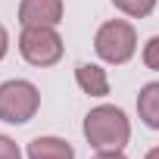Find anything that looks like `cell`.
<instances>
[{"mask_svg":"<svg viewBox=\"0 0 159 159\" xmlns=\"http://www.w3.org/2000/svg\"><path fill=\"white\" fill-rule=\"evenodd\" d=\"M19 22L25 25H59L62 22V0H22Z\"/></svg>","mask_w":159,"mask_h":159,"instance_id":"5b68a950","label":"cell"},{"mask_svg":"<svg viewBox=\"0 0 159 159\" xmlns=\"http://www.w3.org/2000/svg\"><path fill=\"white\" fill-rule=\"evenodd\" d=\"M94 50H97V56L103 62L125 66L134 56V50H137V31H134V25L125 22V19L103 22L97 28V34H94Z\"/></svg>","mask_w":159,"mask_h":159,"instance_id":"7a4b0ae2","label":"cell"},{"mask_svg":"<svg viewBox=\"0 0 159 159\" xmlns=\"http://www.w3.org/2000/svg\"><path fill=\"white\" fill-rule=\"evenodd\" d=\"M137 112H140V122L153 131H159V81H150L140 88L137 94Z\"/></svg>","mask_w":159,"mask_h":159,"instance_id":"ba28073f","label":"cell"},{"mask_svg":"<svg viewBox=\"0 0 159 159\" xmlns=\"http://www.w3.org/2000/svg\"><path fill=\"white\" fill-rule=\"evenodd\" d=\"M143 66L153 69V72H159V34L143 44Z\"/></svg>","mask_w":159,"mask_h":159,"instance_id":"30bf717a","label":"cell"},{"mask_svg":"<svg viewBox=\"0 0 159 159\" xmlns=\"http://www.w3.org/2000/svg\"><path fill=\"white\" fill-rule=\"evenodd\" d=\"M112 3H116V10H122L131 19H143L156 10V0H112Z\"/></svg>","mask_w":159,"mask_h":159,"instance_id":"9c48e42d","label":"cell"},{"mask_svg":"<svg viewBox=\"0 0 159 159\" xmlns=\"http://www.w3.org/2000/svg\"><path fill=\"white\" fill-rule=\"evenodd\" d=\"M75 81L84 94L91 97H106L109 94V78H106V69H100L97 62H78L75 66Z\"/></svg>","mask_w":159,"mask_h":159,"instance_id":"8992f818","label":"cell"},{"mask_svg":"<svg viewBox=\"0 0 159 159\" xmlns=\"http://www.w3.org/2000/svg\"><path fill=\"white\" fill-rule=\"evenodd\" d=\"M84 137L94 150H122L131 137V122L119 106H94L84 116Z\"/></svg>","mask_w":159,"mask_h":159,"instance_id":"6da1fadb","label":"cell"},{"mask_svg":"<svg viewBox=\"0 0 159 159\" xmlns=\"http://www.w3.org/2000/svg\"><path fill=\"white\" fill-rule=\"evenodd\" d=\"M94 159H128L122 150H97V156Z\"/></svg>","mask_w":159,"mask_h":159,"instance_id":"7c38bea8","label":"cell"},{"mask_svg":"<svg viewBox=\"0 0 159 159\" xmlns=\"http://www.w3.org/2000/svg\"><path fill=\"white\" fill-rule=\"evenodd\" d=\"M41 106V94L31 81L25 78H13V81L0 84V119L10 125H25L34 119Z\"/></svg>","mask_w":159,"mask_h":159,"instance_id":"277c9868","label":"cell"},{"mask_svg":"<svg viewBox=\"0 0 159 159\" xmlns=\"http://www.w3.org/2000/svg\"><path fill=\"white\" fill-rule=\"evenodd\" d=\"M19 53L38 69L56 66L62 59V38L53 25H25L19 34Z\"/></svg>","mask_w":159,"mask_h":159,"instance_id":"3957f363","label":"cell"},{"mask_svg":"<svg viewBox=\"0 0 159 159\" xmlns=\"http://www.w3.org/2000/svg\"><path fill=\"white\" fill-rule=\"evenodd\" d=\"M143 159H159V147H153V150H150V153H147Z\"/></svg>","mask_w":159,"mask_h":159,"instance_id":"5bb4252c","label":"cell"},{"mask_svg":"<svg viewBox=\"0 0 159 159\" xmlns=\"http://www.w3.org/2000/svg\"><path fill=\"white\" fill-rule=\"evenodd\" d=\"M0 159H22L19 143L13 137H7V134H0Z\"/></svg>","mask_w":159,"mask_h":159,"instance_id":"8fae6325","label":"cell"},{"mask_svg":"<svg viewBox=\"0 0 159 159\" xmlns=\"http://www.w3.org/2000/svg\"><path fill=\"white\" fill-rule=\"evenodd\" d=\"M7 50H10V34H7V28L0 25V59L7 56Z\"/></svg>","mask_w":159,"mask_h":159,"instance_id":"4fadbf2b","label":"cell"},{"mask_svg":"<svg viewBox=\"0 0 159 159\" xmlns=\"http://www.w3.org/2000/svg\"><path fill=\"white\" fill-rule=\"evenodd\" d=\"M28 159H75V150L62 137H34L28 143Z\"/></svg>","mask_w":159,"mask_h":159,"instance_id":"52a82bcc","label":"cell"}]
</instances>
